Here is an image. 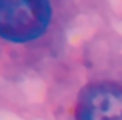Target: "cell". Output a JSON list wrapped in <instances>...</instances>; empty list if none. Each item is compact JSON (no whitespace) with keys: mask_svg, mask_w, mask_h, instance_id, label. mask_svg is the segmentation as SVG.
<instances>
[{"mask_svg":"<svg viewBox=\"0 0 122 120\" xmlns=\"http://www.w3.org/2000/svg\"><path fill=\"white\" fill-rule=\"evenodd\" d=\"M52 19L49 0H0V38L24 44L41 38Z\"/></svg>","mask_w":122,"mask_h":120,"instance_id":"obj_1","label":"cell"},{"mask_svg":"<svg viewBox=\"0 0 122 120\" xmlns=\"http://www.w3.org/2000/svg\"><path fill=\"white\" fill-rule=\"evenodd\" d=\"M75 120H122V86L92 83L83 87L77 98Z\"/></svg>","mask_w":122,"mask_h":120,"instance_id":"obj_2","label":"cell"}]
</instances>
